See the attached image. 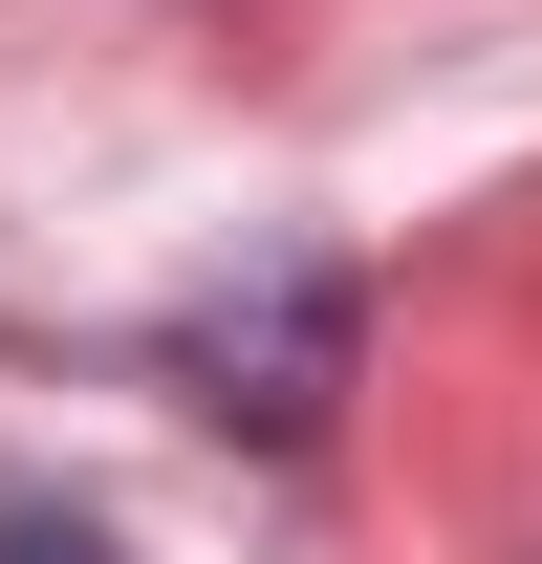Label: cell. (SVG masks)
Here are the masks:
<instances>
[{
    "label": "cell",
    "instance_id": "6da1fadb",
    "mask_svg": "<svg viewBox=\"0 0 542 564\" xmlns=\"http://www.w3.org/2000/svg\"><path fill=\"white\" fill-rule=\"evenodd\" d=\"M0 564H109V521H44V499H0Z\"/></svg>",
    "mask_w": 542,
    "mask_h": 564
}]
</instances>
